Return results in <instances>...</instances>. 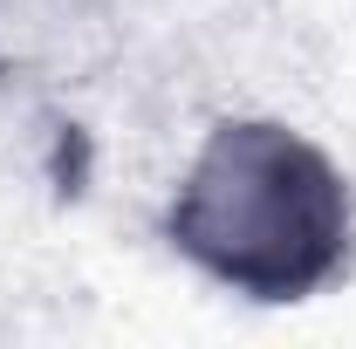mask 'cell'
Wrapping results in <instances>:
<instances>
[{"instance_id": "cell-1", "label": "cell", "mask_w": 356, "mask_h": 349, "mask_svg": "<svg viewBox=\"0 0 356 349\" xmlns=\"http://www.w3.org/2000/svg\"><path fill=\"white\" fill-rule=\"evenodd\" d=\"M350 185L288 124H220L185 165L172 247L247 302H309L350 261Z\"/></svg>"}]
</instances>
